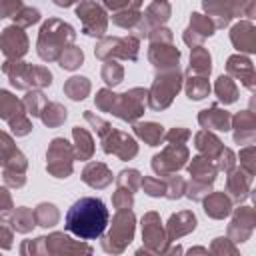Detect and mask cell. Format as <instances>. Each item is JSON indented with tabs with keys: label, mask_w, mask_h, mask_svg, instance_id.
<instances>
[{
	"label": "cell",
	"mask_w": 256,
	"mask_h": 256,
	"mask_svg": "<svg viewBox=\"0 0 256 256\" xmlns=\"http://www.w3.org/2000/svg\"><path fill=\"white\" fill-rule=\"evenodd\" d=\"M108 226V208L100 198L84 196L76 200L66 216H64V228L78 236L80 240H96L102 236V232Z\"/></svg>",
	"instance_id": "obj_1"
},
{
	"label": "cell",
	"mask_w": 256,
	"mask_h": 256,
	"mask_svg": "<svg viewBox=\"0 0 256 256\" xmlns=\"http://www.w3.org/2000/svg\"><path fill=\"white\" fill-rule=\"evenodd\" d=\"M74 38H76V32L68 22L60 18H48L42 24L38 34V44H36L38 56L46 62H54L74 42Z\"/></svg>",
	"instance_id": "obj_2"
},
{
	"label": "cell",
	"mask_w": 256,
	"mask_h": 256,
	"mask_svg": "<svg viewBox=\"0 0 256 256\" xmlns=\"http://www.w3.org/2000/svg\"><path fill=\"white\" fill-rule=\"evenodd\" d=\"M2 72L10 78V84L18 90L28 88H46L52 84V72L44 66H32L20 60H6Z\"/></svg>",
	"instance_id": "obj_3"
},
{
	"label": "cell",
	"mask_w": 256,
	"mask_h": 256,
	"mask_svg": "<svg viewBox=\"0 0 256 256\" xmlns=\"http://www.w3.org/2000/svg\"><path fill=\"white\" fill-rule=\"evenodd\" d=\"M150 36V50H148V58L154 64L156 70H168V68H176L178 60H180V50L172 44V32L168 28H152L148 32Z\"/></svg>",
	"instance_id": "obj_4"
},
{
	"label": "cell",
	"mask_w": 256,
	"mask_h": 256,
	"mask_svg": "<svg viewBox=\"0 0 256 256\" xmlns=\"http://www.w3.org/2000/svg\"><path fill=\"white\" fill-rule=\"evenodd\" d=\"M180 88H182V72L178 70V66L168 70H158L152 88L146 92L148 106L152 110H164L166 106H170V102L174 100Z\"/></svg>",
	"instance_id": "obj_5"
},
{
	"label": "cell",
	"mask_w": 256,
	"mask_h": 256,
	"mask_svg": "<svg viewBox=\"0 0 256 256\" xmlns=\"http://www.w3.org/2000/svg\"><path fill=\"white\" fill-rule=\"evenodd\" d=\"M138 46H140V38H136L132 34H128L124 38L106 36L96 44L94 54L100 60H110L112 56H118L124 60H136L138 58Z\"/></svg>",
	"instance_id": "obj_6"
},
{
	"label": "cell",
	"mask_w": 256,
	"mask_h": 256,
	"mask_svg": "<svg viewBox=\"0 0 256 256\" xmlns=\"http://www.w3.org/2000/svg\"><path fill=\"white\" fill-rule=\"evenodd\" d=\"M74 156V148L64 138H54L46 152V170L54 178H68L72 174Z\"/></svg>",
	"instance_id": "obj_7"
},
{
	"label": "cell",
	"mask_w": 256,
	"mask_h": 256,
	"mask_svg": "<svg viewBox=\"0 0 256 256\" xmlns=\"http://www.w3.org/2000/svg\"><path fill=\"white\" fill-rule=\"evenodd\" d=\"M144 100L146 90L144 88H132L124 94H114L110 112L126 122H136L144 112Z\"/></svg>",
	"instance_id": "obj_8"
},
{
	"label": "cell",
	"mask_w": 256,
	"mask_h": 256,
	"mask_svg": "<svg viewBox=\"0 0 256 256\" xmlns=\"http://www.w3.org/2000/svg\"><path fill=\"white\" fill-rule=\"evenodd\" d=\"M134 214L130 210H118V214L112 220V228L104 240V250L106 252H120L124 250V246L132 240L134 236Z\"/></svg>",
	"instance_id": "obj_9"
},
{
	"label": "cell",
	"mask_w": 256,
	"mask_h": 256,
	"mask_svg": "<svg viewBox=\"0 0 256 256\" xmlns=\"http://www.w3.org/2000/svg\"><path fill=\"white\" fill-rule=\"evenodd\" d=\"M76 16L82 22V32L86 36H104L108 18L106 12L94 2V0H82L76 8Z\"/></svg>",
	"instance_id": "obj_10"
},
{
	"label": "cell",
	"mask_w": 256,
	"mask_h": 256,
	"mask_svg": "<svg viewBox=\"0 0 256 256\" xmlns=\"http://www.w3.org/2000/svg\"><path fill=\"white\" fill-rule=\"evenodd\" d=\"M188 160V148L184 144H168L160 154L152 158V170L158 176H170L172 172L180 170Z\"/></svg>",
	"instance_id": "obj_11"
},
{
	"label": "cell",
	"mask_w": 256,
	"mask_h": 256,
	"mask_svg": "<svg viewBox=\"0 0 256 256\" xmlns=\"http://www.w3.org/2000/svg\"><path fill=\"white\" fill-rule=\"evenodd\" d=\"M100 140H102V150L106 154H116L120 160H130L138 152L136 140L132 136H128L126 132H120L114 128H110Z\"/></svg>",
	"instance_id": "obj_12"
},
{
	"label": "cell",
	"mask_w": 256,
	"mask_h": 256,
	"mask_svg": "<svg viewBox=\"0 0 256 256\" xmlns=\"http://www.w3.org/2000/svg\"><path fill=\"white\" fill-rule=\"evenodd\" d=\"M248 2L252 0H202V6L208 12V18H214V26L224 28L234 16L242 14V4Z\"/></svg>",
	"instance_id": "obj_13"
},
{
	"label": "cell",
	"mask_w": 256,
	"mask_h": 256,
	"mask_svg": "<svg viewBox=\"0 0 256 256\" xmlns=\"http://www.w3.org/2000/svg\"><path fill=\"white\" fill-rule=\"evenodd\" d=\"M0 48L8 60H20L28 52V38L20 26L12 24L0 34Z\"/></svg>",
	"instance_id": "obj_14"
},
{
	"label": "cell",
	"mask_w": 256,
	"mask_h": 256,
	"mask_svg": "<svg viewBox=\"0 0 256 256\" xmlns=\"http://www.w3.org/2000/svg\"><path fill=\"white\" fill-rule=\"evenodd\" d=\"M214 30H216V26H214L212 18L194 12L192 18H190V26H188L186 32H184V42L196 46V44H200L206 36H212Z\"/></svg>",
	"instance_id": "obj_15"
},
{
	"label": "cell",
	"mask_w": 256,
	"mask_h": 256,
	"mask_svg": "<svg viewBox=\"0 0 256 256\" xmlns=\"http://www.w3.org/2000/svg\"><path fill=\"white\" fill-rule=\"evenodd\" d=\"M26 166H28L26 156H24L20 150H16V152L6 160V164H4V182H6L8 186H12V188L24 186V182H26V176H24Z\"/></svg>",
	"instance_id": "obj_16"
},
{
	"label": "cell",
	"mask_w": 256,
	"mask_h": 256,
	"mask_svg": "<svg viewBox=\"0 0 256 256\" xmlns=\"http://www.w3.org/2000/svg\"><path fill=\"white\" fill-rule=\"evenodd\" d=\"M142 238L150 250H156V252L162 250V240L166 238H164V230L160 226V218L156 212H148L142 218Z\"/></svg>",
	"instance_id": "obj_17"
},
{
	"label": "cell",
	"mask_w": 256,
	"mask_h": 256,
	"mask_svg": "<svg viewBox=\"0 0 256 256\" xmlns=\"http://www.w3.org/2000/svg\"><path fill=\"white\" fill-rule=\"evenodd\" d=\"M198 122H200V126L206 128V130L212 128V130H222V132H226V130H230L232 116H230L226 110H222V108H218L216 104H212L208 110H202V112H200Z\"/></svg>",
	"instance_id": "obj_18"
},
{
	"label": "cell",
	"mask_w": 256,
	"mask_h": 256,
	"mask_svg": "<svg viewBox=\"0 0 256 256\" xmlns=\"http://www.w3.org/2000/svg\"><path fill=\"white\" fill-rule=\"evenodd\" d=\"M230 40L242 52L256 50V34H254V26L250 22H238L230 32Z\"/></svg>",
	"instance_id": "obj_19"
},
{
	"label": "cell",
	"mask_w": 256,
	"mask_h": 256,
	"mask_svg": "<svg viewBox=\"0 0 256 256\" xmlns=\"http://www.w3.org/2000/svg\"><path fill=\"white\" fill-rule=\"evenodd\" d=\"M82 180L92 188H106L112 182V172L102 162H90L82 170Z\"/></svg>",
	"instance_id": "obj_20"
},
{
	"label": "cell",
	"mask_w": 256,
	"mask_h": 256,
	"mask_svg": "<svg viewBox=\"0 0 256 256\" xmlns=\"http://www.w3.org/2000/svg\"><path fill=\"white\" fill-rule=\"evenodd\" d=\"M228 74L230 76H236L242 80V84L250 90H254V68H252V62L248 58H242V56H230L228 58Z\"/></svg>",
	"instance_id": "obj_21"
},
{
	"label": "cell",
	"mask_w": 256,
	"mask_h": 256,
	"mask_svg": "<svg viewBox=\"0 0 256 256\" xmlns=\"http://www.w3.org/2000/svg\"><path fill=\"white\" fill-rule=\"evenodd\" d=\"M194 228H196V216L192 212L172 214L170 220H168V238L176 240V238H180L182 234H186V232H190Z\"/></svg>",
	"instance_id": "obj_22"
},
{
	"label": "cell",
	"mask_w": 256,
	"mask_h": 256,
	"mask_svg": "<svg viewBox=\"0 0 256 256\" xmlns=\"http://www.w3.org/2000/svg\"><path fill=\"white\" fill-rule=\"evenodd\" d=\"M188 170H190V174H192V180L212 184L214 178H216V170H218V168L210 162V158H206V156H196V158H192Z\"/></svg>",
	"instance_id": "obj_23"
},
{
	"label": "cell",
	"mask_w": 256,
	"mask_h": 256,
	"mask_svg": "<svg viewBox=\"0 0 256 256\" xmlns=\"http://www.w3.org/2000/svg\"><path fill=\"white\" fill-rule=\"evenodd\" d=\"M210 64H212V58H210L208 50L202 48V46H192L188 74H190V76H208L210 70H212Z\"/></svg>",
	"instance_id": "obj_24"
},
{
	"label": "cell",
	"mask_w": 256,
	"mask_h": 256,
	"mask_svg": "<svg viewBox=\"0 0 256 256\" xmlns=\"http://www.w3.org/2000/svg\"><path fill=\"white\" fill-rule=\"evenodd\" d=\"M254 126H256V122H254V116H252L250 110H244V112L236 114V116H234V128H236L234 140H236L238 144L250 142V140L254 138Z\"/></svg>",
	"instance_id": "obj_25"
},
{
	"label": "cell",
	"mask_w": 256,
	"mask_h": 256,
	"mask_svg": "<svg viewBox=\"0 0 256 256\" xmlns=\"http://www.w3.org/2000/svg\"><path fill=\"white\" fill-rule=\"evenodd\" d=\"M194 142H196L198 152H202V156H206V158H210V160L218 158L220 150L224 148V146H222V142H220L214 134H210L206 128H204V130H200V132L194 136Z\"/></svg>",
	"instance_id": "obj_26"
},
{
	"label": "cell",
	"mask_w": 256,
	"mask_h": 256,
	"mask_svg": "<svg viewBox=\"0 0 256 256\" xmlns=\"http://www.w3.org/2000/svg\"><path fill=\"white\" fill-rule=\"evenodd\" d=\"M168 18H170V4L164 2V0H154V2L146 8V12H144V22H146L148 30L162 26Z\"/></svg>",
	"instance_id": "obj_27"
},
{
	"label": "cell",
	"mask_w": 256,
	"mask_h": 256,
	"mask_svg": "<svg viewBox=\"0 0 256 256\" xmlns=\"http://www.w3.org/2000/svg\"><path fill=\"white\" fill-rule=\"evenodd\" d=\"M230 200L224 192H214V194H208V198L204 200V212L212 218H224L230 214Z\"/></svg>",
	"instance_id": "obj_28"
},
{
	"label": "cell",
	"mask_w": 256,
	"mask_h": 256,
	"mask_svg": "<svg viewBox=\"0 0 256 256\" xmlns=\"http://www.w3.org/2000/svg\"><path fill=\"white\" fill-rule=\"evenodd\" d=\"M22 114H26L24 104L16 96H12L8 90H0V118L12 122Z\"/></svg>",
	"instance_id": "obj_29"
},
{
	"label": "cell",
	"mask_w": 256,
	"mask_h": 256,
	"mask_svg": "<svg viewBox=\"0 0 256 256\" xmlns=\"http://www.w3.org/2000/svg\"><path fill=\"white\" fill-rule=\"evenodd\" d=\"M134 132L148 146H158L164 140V128L156 122H138V124H134Z\"/></svg>",
	"instance_id": "obj_30"
},
{
	"label": "cell",
	"mask_w": 256,
	"mask_h": 256,
	"mask_svg": "<svg viewBox=\"0 0 256 256\" xmlns=\"http://www.w3.org/2000/svg\"><path fill=\"white\" fill-rule=\"evenodd\" d=\"M250 180H252V174H242L240 170H234L230 172L228 176V192L232 194V198L236 202L244 200L248 196V186H250Z\"/></svg>",
	"instance_id": "obj_31"
},
{
	"label": "cell",
	"mask_w": 256,
	"mask_h": 256,
	"mask_svg": "<svg viewBox=\"0 0 256 256\" xmlns=\"http://www.w3.org/2000/svg\"><path fill=\"white\" fill-rule=\"evenodd\" d=\"M72 136H74V154L80 158V160H88L94 152V140L90 136V132L86 128H80V126H74L72 130Z\"/></svg>",
	"instance_id": "obj_32"
},
{
	"label": "cell",
	"mask_w": 256,
	"mask_h": 256,
	"mask_svg": "<svg viewBox=\"0 0 256 256\" xmlns=\"http://www.w3.org/2000/svg\"><path fill=\"white\" fill-rule=\"evenodd\" d=\"M66 108L62 106V104H58V102H46V106L42 108V112H40V118H42V122L48 126V128H56V126H60L64 120H66Z\"/></svg>",
	"instance_id": "obj_33"
},
{
	"label": "cell",
	"mask_w": 256,
	"mask_h": 256,
	"mask_svg": "<svg viewBox=\"0 0 256 256\" xmlns=\"http://www.w3.org/2000/svg\"><path fill=\"white\" fill-rule=\"evenodd\" d=\"M90 92V82L84 76H72L66 84H64V94L72 100H84Z\"/></svg>",
	"instance_id": "obj_34"
},
{
	"label": "cell",
	"mask_w": 256,
	"mask_h": 256,
	"mask_svg": "<svg viewBox=\"0 0 256 256\" xmlns=\"http://www.w3.org/2000/svg\"><path fill=\"white\" fill-rule=\"evenodd\" d=\"M214 90H216V96H218L224 104H232V102H236V98H238V88H236V84H234V80H232L230 76H220V78L216 80Z\"/></svg>",
	"instance_id": "obj_35"
},
{
	"label": "cell",
	"mask_w": 256,
	"mask_h": 256,
	"mask_svg": "<svg viewBox=\"0 0 256 256\" xmlns=\"http://www.w3.org/2000/svg\"><path fill=\"white\" fill-rule=\"evenodd\" d=\"M210 92V84L206 80V76H192L186 82V94L190 100H202L206 98Z\"/></svg>",
	"instance_id": "obj_36"
},
{
	"label": "cell",
	"mask_w": 256,
	"mask_h": 256,
	"mask_svg": "<svg viewBox=\"0 0 256 256\" xmlns=\"http://www.w3.org/2000/svg\"><path fill=\"white\" fill-rule=\"evenodd\" d=\"M82 60H84V52H82L80 48L72 46V44H70V46L60 54V58H58L60 68H64V70H76V68L82 64Z\"/></svg>",
	"instance_id": "obj_37"
},
{
	"label": "cell",
	"mask_w": 256,
	"mask_h": 256,
	"mask_svg": "<svg viewBox=\"0 0 256 256\" xmlns=\"http://www.w3.org/2000/svg\"><path fill=\"white\" fill-rule=\"evenodd\" d=\"M46 102H48V100H46V96H44L40 90L28 92V94L24 96V100H22L26 114H32V116H40V112H42V108L46 106Z\"/></svg>",
	"instance_id": "obj_38"
},
{
	"label": "cell",
	"mask_w": 256,
	"mask_h": 256,
	"mask_svg": "<svg viewBox=\"0 0 256 256\" xmlns=\"http://www.w3.org/2000/svg\"><path fill=\"white\" fill-rule=\"evenodd\" d=\"M34 220L36 224L48 228V226H54L58 222V210L54 204H40L36 210H34Z\"/></svg>",
	"instance_id": "obj_39"
},
{
	"label": "cell",
	"mask_w": 256,
	"mask_h": 256,
	"mask_svg": "<svg viewBox=\"0 0 256 256\" xmlns=\"http://www.w3.org/2000/svg\"><path fill=\"white\" fill-rule=\"evenodd\" d=\"M122 76H124V70L120 64H116L114 60H106V64L102 66V80L108 84V86H116L122 82Z\"/></svg>",
	"instance_id": "obj_40"
},
{
	"label": "cell",
	"mask_w": 256,
	"mask_h": 256,
	"mask_svg": "<svg viewBox=\"0 0 256 256\" xmlns=\"http://www.w3.org/2000/svg\"><path fill=\"white\" fill-rule=\"evenodd\" d=\"M140 180H142L140 172L134 170V168H130V170H122V172L118 174L116 184H118V188H126V190H130V192H136L138 186H140Z\"/></svg>",
	"instance_id": "obj_41"
},
{
	"label": "cell",
	"mask_w": 256,
	"mask_h": 256,
	"mask_svg": "<svg viewBox=\"0 0 256 256\" xmlns=\"http://www.w3.org/2000/svg\"><path fill=\"white\" fill-rule=\"evenodd\" d=\"M34 212L32 210H28V208H18L16 212H14V218H12V226L18 230V232H28L32 226H34Z\"/></svg>",
	"instance_id": "obj_42"
},
{
	"label": "cell",
	"mask_w": 256,
	"mask_h": 256,
	"mask_svg": "<svg viewBox=\"0 0 256 256\" xmlns=\"http://www.w3.org/2000/svg\"><path fill=\"white\" fill-rule=\"evenodd\" d=\"M140 186L144 188V192L148 196H166V180L160 178H154V176H144L140 180Z\"/></svg>",
	"instance_id": "obj_43"
},
{
	"label": "cell",
	"mask_w": 256,
	"mask_h": 256,
	"mask_svg": "<svg viewBox=\"0 0 256 256\" xmlns=\"http://www.w3.org/2000/svg\"><path fill=\"white\" fill-rule=\"evenodd\" d=\"M38 20H40V12H38L36 8H30V6H22V8L18 10V14L14 16L16 26H20V28L32 26V24H36Z\"/></svg>",
	"instance_id": "obj_44"
},
{
	"label": "cell",
	"mask_w": 256,
	"mask_h": 256,
	"mask_svg": "<svg viewBox=\"0 0 256 256\" xmlns=\"http://www.w3.org/2000/svg\"><path fill=\"white\" fill-rule=\"evenodd\" d=\"M16 150H18V148L14 146L12 138H10L8 134L0 132V166H4V164H6V160H8Z\"/></svg>",
	"instance_id": "obj_45"
},
{
	"label": "cell",
	"mask_w": 256,
	"mask_h": 256,
	"mask_svg": "<svg viewBox=\"0 0 256 256\" xmlns=\"http://www.w3.org/2000/svg\"><path fill=\"white\" fill-rule=\"evenodd\" d=\"M106 8L114 10V12H124V10H136L142 0H102Z\"/></svg>",
	"instance_id": "obj_46"
},
{
	"label": "cell",
	"mask_w": 256,
	"mask_h": 256,
	"mask_svg": "<svg viewBox=\"0 0 256 256\" xmlns=\"http://www.w3.org/2000/svg\"><path fill=\"white\" fill-rule=\"evenodd\" d=\"M132 194H134V192H130V190H126V188H118V190L114 192V198H112L114 206H116L118 210H130V206H132Z\"/></svg>",
	"instance_id": "obj_47"
},
{
	"label": "cell",
	"mask_w": 256,
	"mask_h": 256,
	"mask_svg": "<svg viewBox=\"0 0 256 256\" xmlns=\"http://www.w3.org/2000/svg\"><path fill=\"white\" fill-rule=\"evenodd\" d=\"M22 6V0H0V18H14Z\"/></svg>",
	"instance_id": "obj_48"
},
{
	"label": "cell",
	"mask_w": 256,
	"mask_h": 256,
	"mask_svg": "<svg viewBox=\"0 0 256 256\" xmlns=\"http://www.w3.org/2000/svg\"><path fill=\"white\" fill-rule=\"evenodd\" d=\"M8 124H10L12 132H14L16 136H26V134L32 130V124H30V120H28V116H26V114L18 116L16 120H12V122H8Z\"/></svg>",
	"instance_id": "obj_49"
},
{
	"label": "cell",
	"mask_w": 256,
	"mask_h": 256,
	"mask_svg": "<svg viewBox=\"0 0 256 256\" xmlns=\"http://www.w3.org/2000/svg\"><path fill=\"white\" fill-rule=\"evenodd\" d=\"M84 118H86V120H88V122L92 124V128L96 130V134H98L100 138H102V136H104V134H106V132H108V130L112 128V126H110V124H108L106 120H102V118L94 116V114H92L90 110H86V112H84Z\"/></svg>",
	"instance_id": "obj_50"
},
{
	"label": "cell",
	"mask_w": 256,
	"mask_h": 256,
	"mask_svg": "<svg viewBox=\"0 0 256 256\" xmlns=\"http://www.w3.org/2000/svg\"><path fill=\"white\" fill-rule=\"evenodd\" d=\"M164 138H166L168 144H184L190 138V132L186 128H172Z\"/></svg>",
	"instance_id": "obj_51"
},
{
	"label": "cell",
	"mask_w": 256,
	"mask_h": 256,
	"mask_svg": "<svg viewBox=\"0 0 256 256\" xmlns=\"http://www.w3.org/2000/svg\"><path fill=\"white\" fill-rule=\"evenodd\" d=\"M112 98H114V92H110V90H100V92L96 94V106H98L102 112H110Z\"/></svg>",
	"instance_id": "obj_52"
},
{
	"label": "cell",
	"mask_w": 256,
	"mask_h": 256,
	"mask_svg": "<svg viewBox=\"0 0 256 256\" xmlns=\"http://www.w3.org/2000/svg\"><path fill=\"white\" fill-rule=\"evenodd\" d=\"M232 166H234V154H232V150L222 148V150H220V154H218V166H216V168L230 172V168H232Z\"/></svg>",
	"instance_id": "obj_53"
},
{
	"label": "cell",
	"mask_w": 256,
	"mask_h": 256,
	"mask_svg": "<svg viewBox=\"0 0 256 256\" xmlns=\"http://www.w3.org/2000/svg\"><path fill=\"white\" fill-rule=\"evenodd\" d=\"M252 154H254V148H252V146H248L246 150H242V152H240V164H242V166L246 168V172H248V174H254Z\"/></svg>",
	"instance_id": "obj_54"
},
{
	"label": "cell",
	"mask_w": 256,
	"mask_h": 256,
	"mask_svg": "<svg viewBox=\"0 0 256 256\" xmlns=\"http://www.w3.org/2000/svg\"><path fill=\"white\" fill-rule=\"evenodd\" d=\"M10 240H12V232L6 226V222L0 220V246L2 248H10Z\"/></svg>",
	"instance_id": "obj_55"
},
{
	"label": "cell",
	"mask_w": 256,
	"mask_h": 256,
	"mask_svg": "<svg viewBox=\"0 0 256 256\" xmlns=\"http://www.w3.org/2000/svg\"><path fill=\"white\" fill-rule=\"evenodd\" d=\"M10 208H12V198H10V194H8L6 188H0V214L8 212Z\"/></svg>",
	"instance_id": "obj_56"
},
{
	"label": "cell",
	"mask_w": 256,
	"mask_h": 256,
	"mask_svg": "<svg viewBox=\"0 0 256 256\" xmlns=\"http://www.w3.org/2000/svg\"><path fill=\"white\" fill-rule=\"evenodd\" d=\"M74 2H82V0H54V4L60 6V8H68V6H72Z\"/></svg>",
	"instance_id": "obj_57"
},
{
	"label": "cell",
	"mask_w": 256,
	"mask_h": 256,
	"mask_svg": "<svg viewBox=\"0 0 256 256\" xmlns=\"http://www.w3.org/2000/svg\"><path fill=\"white\" fill-rule=\"evenodd\" d=\"M164 2H166V0H164Z\"/></svg>",
	"instance_id": "obj_58"
}]
</instances>
